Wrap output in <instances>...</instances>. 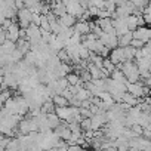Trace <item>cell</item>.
<instances>
[{"label": "cell", "mask_w": 151, "mask_h": 151, "mask_svg": "<svg viewBox=\"0 0 151 151\" xmlns=\"http://www.w3.org/2000/svg\"><path fill=\"white\" fill-rule=\"evenodd\" d=\"M130 40H132V31H126L124 34L119 36V46L124 47L130 43Z\"/></svg>", "instance_id": "cell-10"}, {"label": "cell", "mask_w": 151, "mask_h": 151, "mask_svg": "<svg viewBox=\"0 0 151 151\" xmlns=\"http://www.w3.org/2000/svg\"><path fill=\"white\" fill-rule=\"evenodd\" d=\"M144 43H145V42H142V40H139V39H133V37H132V40H130V43H129V45H130L132 47H135V49H139V47H142V46H144Z\"/></svg>", "instance_id": "cell-14"}, {"label": "cell", "mask_w": 151, "mask_h": 151, "mask_svg": "<svg viewBox=\"0 0 151 151\" xmlns=\"http://www.w3.org/2000/svg\"><path fill=\"white\" fill-rule=\"evenodd\" d=\"M135 47H132L130 45H127V46H124L123 47V55H124V59L127 61V59H133L135 58Z\"/></svg>", "instance_id": "cell-11"}, {"label": "cell", "mask_w": 151, "mask_h": 151, "mask_svg": "<svg viewBox=\"0 0 151 151\" xmlns=\"http://www.w3.org/2000/svg\"><path fill=\"white\" fill-rule=\"evenodd\" d=\"M56 19H58V22H59L61 25H64V27H73V25H74V22L77 21V18L73 17V15H71V14H68V12H65L64 15L58 17Z\"/></svg>", "instance_id": "cell-5"}, {"label": "cell", "mask_w": 151, "mask_h": 151, "mask_svg": "<svg viewBox=\"0 0 151 151\" xmlns=\"http://www.w3.org/2000/svg\"><path fill=\"white\" fill-rule=\"evenodd\" d=\"M73 30H74V33H77V34H80V36H85V34L91 33V24H89V21H82V19H79V21L74 22Z\"/></svg>", "instance_id": "cell-3"}, {"label": "cell", "mask_w": 151, "mask_h": 151, "mask_svg": "<svg viewBox=\"0 0 151 151\" xmlns=\"http://www.w3.org/2000/svg\"><path fill=\"white\" fill-rule=\"evenodd\" d=\"M132 37L133 39H139L142 42H150V37H151V30L147 27V25H139L136 27L133 31H132Z\"/></svg>", "instance_id": "cell-2"}, {"label": "cell", "mask_w": 151, "mask_h": 151, "mask_svg": "<svg viewBox=\"0 0 151 151\" xmlns=\"http://www.w3.org/2000/svg\"><path fill=\"white\" fill-rule=\"evenodd\" d=\"M53 113L64 122H71V113H70V105H64V107H55Z\"/></svg>", "instance_id": "cell-4"}, {"label": "cell", "mask_w": 151, "mask_h": 151, "mask_svg": "<svg viewBox=\"0 0 151 151\" xmlns=\"http://www.w3.org/2000/svg\"><path fill=\"white\" fill-rule=\"evenodd\" d=\"M17 18H18V25L21 28H27L30 24H31V11L28 8H21V9H17Z\"/></svg>", "instance_id": "cell-1"}, {"label": "cell", "mask_w": 151, "mask_h": 151, "mask_svg": "<svg viewBox=\"0 0 151 151\" xmlns=\"http://www.w3.org/2000/svg\"><path fill=\"white\" fill-rule=\"evenodd\" d=\"M130 2L133 3V6L135 8H138V9H142L144 6H147L148 5V0H130Z\"/></svg>", "instance_id": "cell-13"}, {"label": "cell", "mask_w": 151, "mask_h": 151, "mask_svg": "<svg viewBox=\"0 0 151 151\" xmlns=\"http://www.w3.org/2000/svg\"><path fill=\"white\" fill-rule=\"evenodd\" d=\"M50 99H52V102L55 104V107H64V105H68V99L64 98L61 93H55V95H52Z\"/></svg>", "instance_id": "cell-9"}, {"label": "cell", "mask_w": 151, "mask_h": 151, "mask_svg": "<svg viewBox=\"0 0 151 151\" xmlns=\"http://www.w3.org/2000/svg\"><path fill=\"white\" fill-rule=\"evenodd\" d=\"M142 19H144L145 25H148L151 22V14H142Z\"/></svg>", "instance_id": "cell-16"}, {"label": "cell", "mask_w": 151, "mask_h": 151, "mask_svg": "<svg viewBox=\"0 0 151 151\" xmlns=\"http://www.w3.org/2000/svg\"><path fill=\"white\" fill-rule=\"evenodd\" d=\"M102 67H104L108 73H111V71L116 68V64H114V62H113L108 56H105V58H104V61H102Z\"/></svg>", "instance_id": "cell-12"}, {"label": "cell", "mask_w": 151, "mask_h": 151, "mask_svg": "<svg viewBox=\"0 0 151 151\" xmlns=\"http://www.w3.org/2000/svg\"><path fill=\"white\" fill-rule=\"evenodd\" d=\"M79 108H80V116L82 117H91L92 116V113H91L89 108H85V107H79Z\"/></svg>", "instance_id": "cell-15"}, {"label": "cell", "mask_w": 151, "mask_h": 151, "mask_svg": "<svg viewBox=\"0 0 151 151\" xmlns=\"http://www.w3.org/2000/svg\"><path fill=\"white\" fill-rule=\"evenodd\" d=\"M46 120H47V124H49V127L53 130L59 123H61V119L53 113V111H50V113H46Z\"/></svg>", "instance_id": "cell-6"}, {"label": "cell", "mask_w": 151, "mask_h": 151, "mask_svg": "<svg viewBox=\"0 0 151 151\" xmlns=\"http://www.w3.org/2000/svg\"><path fill=\"white\" fill-rule=\"evenodd\" d=\"M65 79H67V82H68L70 86H74V85H82V86H83V82L80 80V76H79L77 73L70 71V73L65 76Z\"/></svg>", "instance_id": "cell-7"}, {"label": "cell", "mask_w": 151, "mask_h": 151, "mask_svg": "<svg viewBox=\"0 0 151 151\" xmlns=\"http://www.w3.org/2000/svg\"><path fill=\"white\" fill-rule=\"evenodd\" d=\"M110 79H113V80H116V82H120V83H126V82H127L126 77H124V74L122 73L120 68H114V70L110 73Z\"/></svg>", "instance_id": "cell-8"}]
</instances>
